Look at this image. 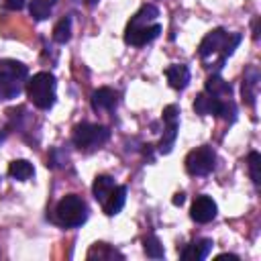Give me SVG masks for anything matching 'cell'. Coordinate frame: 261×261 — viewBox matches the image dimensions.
Segmentation results:
<instances>
[{"label":"cell","instance_id":"6da1fadb","mask_svg":"<svg viewBox=\"0 0 261 261\" xmlns=\"http://www.w3.org/2000/svg\"><path fill=\"white\" fill-rule=\"evenodd\" d=\"M241 41H243L241 33H228L222 27L212 29L198 45V55L204 61V67L210 69L212 73H218Z\"/></svg>","mask_w":261,"mask_h":261},{"label":"cell","instance_id":"7a4b0ae2","mask_svg":"<svg viewBox=\"0 0 261 261\" xmlns=\"http://www.w3.org/2000/svg\"><path fill=\"white\" fill-rule=\"evenodd\" d=\"M159 8L153 4H143L128 20L124 31V43L130 47H145L161 35V24L157 22Z\"/></svg>","mask_w":261,"mask_h":261},{"label":"cell","instance_id":"3957f363","mask_svg":"<svg viewBox=\"0 0 261 261\" xmlns=\"http://www.w3.org/2000/svg\"><path fill=\"white\" fill-rule=\"evenodd\" d=\"M88 204L77 194H65L53 210V222L63 228H77L88 220Z\"/></svg>","mask_w":261,"mask_h":261},{"label":"cell","instance_id":"277c9868","mask_svg":"<svg viewBox=\"0 0 261 261\" xmlns=\"http://www.w3.org/2000/svg\"><path fill=\"white\" fill-rule=\"evenodd\" d=\"M29 67L16 59H0V98L14 100L24 90Z\"/></svg>","mask_w":261,"mask_h":261},{"label":"cell","instance_id":"5b68a950","mask_svg":"<svg viewBox=\"0 0 261 261\" xmlns=\"http://www.w3.org/2000/svg\"><path fill=\"white\" fill-rule=\"evenodd\" d=\"M27 96L39 110H49L55 104V90L57 82L51 71H39L27 80Z\"/></svg>","mask_w":261,"mask_h":261},{"label":"cell","instance_id":"8992f818","mask_svg":"<svg viewBox=\"0 0 261 261\" xmlns=\"http://www.w3.org/2000/svg\"><path fill=\"white\" fill-rule=\"evenodd\" d=\"M194 110L200 116H220L228 122H234L237 118V104L232 98L214 96L208 92H200L194 100Z\"/></svg>","mask_w":261,"mask_h":261},{"label":"cell","instance_id":"52a82bcc","mask_svg":"<svg viewBox=\"0 0 261 261\" xmlns=\"http://www.w3.org/2000/svg\"><path fill=\"white\" fill-rule=\"evenodd\" d=\"M108 139H110V130L94 122H80L73 126V133H71V143L84 153H92L100 149L102 145L108 143Z\"/></svg>","mask_w":261,"mask_h":261},{"label":"cell","instance_id":"ba28073f","mask_svg":"<svg viewBox=\"0 0 261 261\" xmlns=\"http://www.w3.org/2000/svg\"><path fill=\"white\" fill-rule=\"evenodd\" d=\"M214 167H216V151L210 145L196 147L186 155V171L190 175L202 177V175L212 173Z\"/></svg>","mask_w":261,"mask_h":261},{"label":"cell","instance_id":"9c48e42d","mask_svg":"<svg viewBox=\"0 0 261 261\" xmlns=\"http://www.w3.org/2000/svg\"><path fill=\"white\" fill-rule=\"evenodd\" d=\"M163 122H165V128H163V137L157 145V151L161 155H167L173 149L177 130H179V108L175 104H169L163 108Z\"/></svg>","mask_w":261,"mask_h":261},{"label":"cell","instance_id":"30bf717a","mask_svg":"<svg viewBox=\"0 0 261 261\" xmlns=\"http://www.w3.org/2000/svg\"><path fill=\"white\" fill-rule=\"evenodd\" d=\"M216 212H218L216 202L210 196H206V194L196 196V200L192 202V208H190V216L198 224H206V222L214 220L216 218Z\"/></svg>","mask_w":261,"mask_h":261},{"label":"cell","instance_id":"8fae6325","mask_svg":"<svg viewBox=\"0 0 261 261\" xmlns=\"http://www.w3.org/2000/svg\"><path fill=\"white\" fill-rule=\"evenodd\" d=\"M214 247V241L212 239H194L192 243H188L181 251H179V257L184 261H204L208 257V253L212 251Z\"/></svg>","mask_w":261,"mask_h":261},{"label":"cell","instance_id":"7c38bea8","mask_svg":"<svg viewBox=\"0 0 261 261\" xmlns=\"http://www.w3.org/2000/svg\"><path fill=\"white\" fill-rule=\"evenodd\" d=\"M257 88H259V69L255 65L247 67L245 69V75H243V88H241V94H243V102L253 108L255 102H257Z\"/></svg>","mask_w":261,"mask_h":261},{"label":"cell","instance_id":"4fadbf2b","mask_svg":"<svg viewBox=\"0 0 261 261\" xmlns=\"http://www.w3.org/2000/svg\"><path fill=\"white\" fill-rule=\"evenodd\" d=\"M118 104V92L112 88H98L92 94V108L96 112H112Z\"/></svg>","mask_w":261,"mask_h":261},{"label":"cell","instance_id":"5bb4252c","mask_svg":"<svg viewBox=\"0 0 261 261\" xmlns=\"http://www.w3.org/2000/svg\"><path fill=\"white\" fill-rule=\"evenodd\" d=\"M165 77L173 90H186L190 84V67L184 63H171L165 67Z\"/></svg>","mask_w":261,"mask_h":261},{"label":"cell","instance_id":"9a60e30c","mask_svg":"<svg viewBox=\"0 0 261 261\" xmlns=\"http://www.w3.org/2000/svg\"><path fill=\"white\" fill-rule=\"evenodd\" d=\"M116 188V184H114V177H110V175H106V173H100V175H96L94 177V184H92V194H94V198H96V202H100V206L108 200V196L112 194V190Z\"/></svg>","mask_w":261,"mask_h":261},{"label":"cell","instance_id":"2e32d148","mask_svg":"<svg viewBox=\"0 0 261 261\" xmlns=\"http://www.w3.org/2000/svg\"><path fill=\"white\" fill-rule=\"evenodd\" d=\"M124 202H126V186H116L112 190V194L108 196V200L102 204V210L106 216H114L122 210Z\"/></svg>","mask_w":261,"mask_h":261},{"label":"cell","instance_id":"e0dca14e","mask_svg":"<svg viewBox=\"0 0 261 261\" xmlns=\"http://www.w3.org/2000/svg\"><path fill=\"white\" fill-rule=\"evenodd\" d=\"M8 175H10L12 179L27 181V179H31V177L35 175V167H33V163L27 161V159H14V161H10V165H8Z\"/></svg>","mask_w":261,"mask_h":261},{"label":"cell","instance_id":"ac0fdd59","mask_svg":"<svg viewBox=\"0 0 261 261\" xmlns=\"http://www.w3.org/2000/svg\"><path fill=\"white\" fill-rule=\"evenodd\" d=\"M204 92H208V94H214V96L232 98V86H230L228 82H224V80H222L218 73H212V75H208Z\"/></svg>","mask_w":261,"mask_h":261},{"label":"cell","instance_id":"d6986e66","mask_svg":"<svg viewBox=\"0 0 261 261\" xmlns=\"http://www.w3.org/2000/svg\"><path fill=\"white\" fill-rule=\"evenodd\" d=\"M86 257L88 259H120V261L124 259V255L108 243H94Z\"/></svg>","mask_w":261,"mask_h":261},{"label":"cell","instance_id":"ffe728a7","mask_svg":"<svg viewBox=\"0 0 261 261\" xmlns=\"http://www.w3.org/2000/svg\"><path fill=\"white\" fill-rule=\"evenodd\" d=\"M57 0H31L29 2V12L35 20H47L53 12V6Z\"/></svg>","mask_w":261,"mask_h":261},{"label":"cell","instance_id":"44dd1931","mask_svg":"<svg viewBox=\"0 0 261 261\" xmlns=\"http://www.w3.org/2000/svg\"><path fill=\"white\" fill-rule=\"evenodd\" d=\"M69 39H71V16H61L53 27V41L65 45Z\"/></svg>","mask_w":261,"mask_h":261},{"label":"cell","instance_id":"7402d4cb","mask_svg":"<svg viewBox=\"0 0 261 261\" xmlns=\"http://www.w3.org/2000/svg\"><path fill=\"white\" fill-rule=\"evenodd\" d=\"M143 249H145V255L149 259H163L165 257V249L155 234H147L143 239Z\"/></svg>","mask_w":261,"mask_h":261},{"label":"cell","instance_id":"603a6c76","mask_svg":"<svg viewBox=\"0 0 261 261\" xmlns=\"http://www.w3.org/2000/svg\"><path fill=\"white\" fill-rule=\"evenodd\" d=\"M247 165H249V175L255 184V188H259V181H261V173H259V167H261V155L257 151H251L249 157H247Z\"/></svg>","mask_w":261,"mask_h":261},{"label":"cell","instance_id":"cb8c5ba5","mask_svg":"<svg viewBox=\"0 0 261 261\" xmlns=\"http://www.w3.org/2000/svg\"><path fill=\"white\" fill-rule=\"evenodd\" d=\"M4 4H6V8H10V10H20V8H24L27 0H4Z\"/></svg>","mask_w":261,"mask_h":261},{"label":"cell","instance_id":"d4e9b609","mask_svg":"<svg viewBox=\"0 0 261 261\" xmlns=\"http://www.w3.org/2000/svg\"><path fill=\"white\" fill-rule=\"evenodd\" d=\"M184 200H186V196L179 192V194H175V198H173V204H175V206H181V204H184Z\"/></svg>","mask_w":261,"mask_h":261},{"label":"cell","instance_id":"484cf974","mask_svg":"<svg viewBox=\"0 0 261 261\" xmlns=\"http://www.w3.org/2000/svg\"><path fill=\"white\" fill-rule=\"evenodd\" d=\"M216 259H232V261H239V255H232V253H222V255H218Z\"/></svg>","mask_w":261,"mask_h":261},{"label":"cell","instance_id":"4316f807","mask_svg":"<svg viewBox=\"0 0 261 261\" xmlns=\"http://www.w3.org/2000/svg\"><path fill=\"white\" fill-rule=\"evenodd\" d=\"M84 2H86V6H90V8H94V6H96V4L100 2V0H84Z\"/></svg>","mask_w":261,"mask_h":261},{"label":"cell","instance_id":"83f0119b","mask_svg":"<svg viewBox=\"0 0 261 261\" xmlns=\"http://www.w3.org/2000/svg\"><path fill=\"white\" fill-rule=\"evenodd\" d=\"M0 255H2V253H0Z\"/></svg>","mask_w":261,"mask_h":261}]
</instances>
